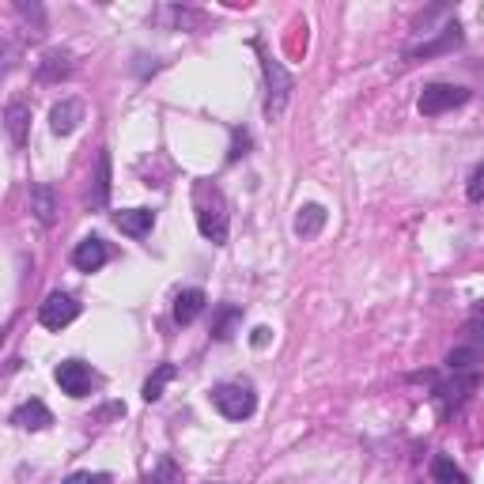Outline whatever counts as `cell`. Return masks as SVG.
Wrapping results in <instances>:
<instances>
[{
    "label": "cell",
    "mask_w": 484,
    "mask_h": 484,
    "mask_svg": "<svg viewBox=\"0 0 484 484\" xmlns=\"http://www.w3.org/2000/svg\"><path fill=\"white\" fill-rule=\"evenodd\" d=\"M193 212H197V227L212 246H223L227 242V201L220 186L212 182H197L193 186Z\"/></svg>",
    "instance_id": "1"
},
{
    "label": "cell",
    "mask_w": 484,
    "mask_h": 484,
    "mask_svg": "<svg viewBox=\"0 0 484 484\" xmlns=\"http://www.w3.org/2000/svg\"><path fill=\"white\" fill-rule=\"evenodd\" d=\"M76 318H80V302H76V295H69V292H50L38 307V322L45 329H65V326L76 322Z\"/></svg>",
    "instance_id": "6"
},
{
    "label": "cell",
    "mask_w": 484,
    "mask_h": 484,
    "mask_svg": "<svg viewBox=\"0 0 484 484\" xmlns=\"http://www.w3.org/2000/svg\"><path fill=\"white\" fill-rule=\"evenodd\" d=\"M110 151H99V159H95V178H91V193H87V205L91 208H106L110 205Z\"/></svg>",
    "instance_id": "10"
},
{
    "label": "cell",
    "mask_w": 484,
    "mask_h": 484,
    "mask_svg": "<svg viewBox=\"0 0 484 484\" xmlns=\"http://www.w3.org/2000/svg\"><path fill=\"white\" fill-rule=\"evenodd\" d=\"M454 45H462V30L458 27H443V35L435 42H424V45H413V50L405 53V60H420V57H435V53H447Z\"/></svg>",
    "instance_id": "16"
},
{
    "label": "cell",
    "mask_w": 484,
    "mask_h": 484,
    "mask_svg": "<svg viewBox=\"0 0 484 484\" xmlns=\"http://www.w3.org/2000/svg\"><path fill=\"white\" fill-rule=\"evenodd\" d=\"M432 480L435 484H469V477L454 465V458H447V454H435L432 458Z\"/></svg>",
    "instance_id": "19"
},
{
    "label": "cell",
    "mask_w": 484,
    "mask_h": 484,
    "mask_svg": "<svg viewBox=\"0 0 484 484\" xmlns=\"http://www.w3.org/2000/svg\"><path fill=\"white\" fill-rule=\"evenodd\" d=\"M114 227L129 238H144L151 227H156V212L151 208H125V212H114Z\"/></svg>",
    "instance_id": "9"
},
{
    "label": "cell",
    "mask_w": 484,
    "mask_h": 484,
    "mask_svg": "<svg viewBox=\"0 0 484 484\" xmlns=\"http://www.w3.org/2000/svg\"><path fill=\"white\" fill-rule=\"evenodd\" d=\"M257 45V53H262V72H265V117L272 121V117H280L284 114V106H287V95H292V87H295V80H292V72H287L284 65L272 53H265V45L262 42H254Z\"/></svg>",
    "instance_id": "2"
},
{
    "label": "cell",
    "mask_w": 484,
    "mask_h": 484,
    "mask_svg": "<svg viewBox=\"0 0 484 484\" xmlns=\"http://www.w3.org/2000/svg\"><path fill=\"white\" fill-rule=\"evenodd\" d=\"M15 12H20V15H23V20H35L38 27L45 23V12H42L38 4H27V0H15Z\"/></svg>",
    "instance_id": "26"
},
{
    "label": "cell",
    "mask_w": 484,
    "mask_h": 484,
    "mask_svg": "<svg viewBox=\"0 0 484 484\" xmlns=\"http://www.w3.org/2000/svg\"><path fill=\"white\" fill-rule=\"evenodd\" d=\"M469 329H473V333H477V337L484 341V318H473V322H469Z\"/></svg>",
    "instance_id": "29"
},
{
    "label": "cell",
    "mask_w": 484,
    "mask_h": 484,
    "mask_svg": "<svg viewBox=\"0 0 484 484\" xmlns=\"http://www.w3.org/2000/svg\"><path fill=\"white\" fill-rule=\"evenodd\" d=\"M84 121V102L80 99H60L53 110H50V129L57 133V136H69V133H76V125Z\"/></svg>",
    "instance_id": "12"
},
{
    "label": "cell",
    "mask_w": 484,
    "mask_h": 484,
    "mask_svg": "<svg viewBox=\"0 0 484 484\" xmlns=\"http://www.w3.org/2000/svg\"><path fill=\"white\" fill-rule=\"evenodd\" d=\"M208 398H212V405H216L227 420H246V416H254V408H257L254 386H246V383H220V386L208 390Z\"/></svg>",
    "instance_id": "3"
},
{
    "label": "cell",
    "mask_w": 484,
    "mask_h": 484,
    "mask_svg": "<svg viewBox=\"0 0 484 484\" xmlns=\"http://www.w3.org/2000/svg\"><path fill=\"white\" fill-rule=\"evenodd\" d=\"M156 20H171L174 30H186V27H201L205 23V15L201 12H193V8H159L156 12Z\"/></svg>",
    "instance_id": "21"
},
{
    "label": "cell",
    "mask_w": 484,
    "mask_h": 484,
    "mask_svg": "<svg viewBox=\"0 0 484 484\" xmlns=\"http://www.w3.org/2000/svg\"><path fill=\"white\" fill-rule=\"evenodd\" d=\"M326 227V208L322 205H302L295 216V235L299 238H314Z\"/></svg>",
    "instance_id": "18"
},
{
    "label": "cell",
    "mask_w": 484,
    "mask_h": 484,
    "mask_svg": "<svg viewBox=\"0 0 484 484\" xmlns=\"http://www.w3.org/2000/svg\"><path fill=\"white\" fill-rule=\"evenodd\" d=\"M106 257H110V250H106V242L99 235H91L84 242H76V250H72V265L80 269V272H99L106 265Z\"/></svg>",
    "instance_id": "8"
},
{
    "label": "cell",
    "mask_w": 484,
    "mask_h": 484,
    "mask_svg": "<svg viewBox=\"0 0 484 484\" xmlns=\"http://www.w3.org/2000/svg\"><path fill=\"white\" fill-rule=\"evenodd\" d=\"M12 424L20 432H45L53 424V413L45 408L38 398H30V401H23L20 408H12Z\"/></svg>",
    "instance_id": "7"
},
{
    "label": "cell",
    "mask_w": 484,
    "mask_h": 484,
    "mask_svg": "<svg viewBox=\"0 0 484 484\" xmlns=\"http://www.w3.org/2000/svg\"><path fill=\"white\" fill-rule=\"evenodd\" d=\"M480 359H484L480 348H454V352L447 356V367L450 371H465V367H477Z\"/></svg>",
    "instance_id": "23"
},
{
    "label": "cell",
    "mask_w": 484,
    "mask_h": 484,
    "mask_svg": "<svg viewBox=\"0 0 484 484\" xmlns=\"http://www.w3.org/2000/svg\"><path fill=\"white\" fill-rule=\"evenodd\" d=\"M246 148H250V133H238L235 129V148L227 151V163H235L238 156H246Z\"/></svg>",
    "instance_id": "27"
},
{
    "label": "cell",
    "mask_w": 484,
    "mask_h": 484,
    "mask_svg": "<svg viewBox=\"0 0 484 484\" xmlns=\"http://www.w3.org/2000/svg\"><path fill=\"white\" fill-rule=\"evenodd\" d=\"M174 375H178V367H174V363H159V367H156V375H151L148 383H144V401H148V405H151V401H159V398H163V386L171 383Z\"/></svg>",
    "instance_id": "22"
},
{
    "label": "cell",
    "mask_w": 484,
    "mask_h": 484,
    "mask_svg": "<svg viewBox=\"0 0 484 484\" xmlns=\"http://www.w3.org/2000/svg\"><path fill=\"white\" fill-rule=\"evenodd\" d=\"M269 341H272V329H269V326H257L254 337H250V344H254V348H265Z\"/></svg>",
    "instance_id": "28"
},
{
    "label": "cell",
    "mask_w": 484,
    "mask_h": 484,
    "mask_svg": "<svg viewBox=\"0 0 484 484\" xmlns=\"http://www.w3.org/2000/svg\"><path fill=\"white\" fill-rule=\"evenodd\" d=\"M76 69V57L69 50H50L38 60V80H65Z\"/></svg>",
    "instance_id": "15"
},
{
    "label": "cell",
    "mask_w": 484,
    "mask_h": 484,
    "mask_svg": "<svg viewBox=\"0 0 484 484\" xmlns=\"http://www.w3.org/2000/svg\"><path fill=\"white\" fill-rule=\"evenodd\" d=\"M205 307H208V299H205L201 287H186V292L174 295V322L178 326H193L197 318L205 314Z\"/></svg>",
    "instance_id": "13"
},
{
    "label": "cell",
    "mask_w": 484,
    "mask_h": 484,
    "mask_svg": "<svg viewBox=\"0 0 484 484\" xmlns=\"http://www.w3.org/2000/svg\"><path fill=\"white\" fill-rule=\"evenodd\" d=\"M242 322V307H235V302H223V307H216V322H212V337L216 341H231L235 329Z\"/></svg>",
    "instance_id": "17"
},
{
    "label": "cell",
    "mask_w": 484,
    "mask_h": 484,
    "mask_svg": "<svg viewBox=\"0 0 484 484\" xmlns=\"http://www.w3.org/2000/svg\"><path fill=\"white\" fill-rule=\"evenodd\" d=\"M469 102V87H454V84H428L420 91V102H416V110L424 117H439V114H447L454 110V106H465Z\"/></svg>",
    "instance_id": "4"
},
{
    "label": "cell",
    "mask_w": 484,
    "mask_h": 484,
    "mask_svg": "<svg viewBox=\"0 0 484 484\" xmlns=\"http://www.w3.org/2000/svg\"><path fill=\"white\" fill-rule=\"evenodd\" d=\"M53 378H57V386L65 390L69 398H87V393L99 386V375L91 371L84 359H60L53 367Z\"/></svg>",
    "instance_id": "5"
},
{
    "label": "cell",
    "mask_w": 484,
    "mask_h": 484,
    "mask_svg": "<svg viewBox=\"0 0 484 484\" xmlns=\"http://www.w3.org/2000/svg\"><path fill=\"white\" fill-rule=\"evenodd\" d=\"M30 212H35V220L42 227H53L57 223V190L50 186V182L30 186Z\"/></svg>",
    "instance_id": "11"
},
{
    "label": "cell",
    "mask_w": 484,
    "mask_h": 484,
    "mask_svg": "<svg viewBox=\"0 0 484 484\" xmlns=\"http://www.w3.org/2000/svg\"><path fill=\"white\" fill-rule=\"evenodd\" d=\"M4 125H8V136L15 148H27V129H30V106L23 99H12L4 106Z\"/></svg>",
    "instance_id": "14"
},
{
    "label": "cell",
    "mask_w": 484,
    "mask_h": 484,
    "mask_svg": "<svg viewBox=\"0 0 484 484\" xmlns=\"http://www.w3.org/2000/svg\"><path fill=\"white\" fill-rule=\"evenodd\" d=\"M148 484H182V469L174 465V458H166V454H159L156 465L148 469Z\"/></svg>",
    "instance_id": "20"
},
{
    "label": "cell",
    "mask_w": 484,
    "mask_h": 484,
    "mask_svg": "<svg viewBox=\"0 0 484 484\" xmlns=\"http://www.w3.org/2000/svg\"><path fill=\"white\" fill-rule=\"evenodd\" d=\"M60 484H110V473H72V477H65Z\"/></svg>",
    "instance_id": "25"
},
{
    "label": "cell",
    "mask_w": 484,
    "mask_h": 484,
    "mask_svg": "<svg viewBox=\"0 0 484 484\" xmlns=\"http://www.w3.org/2000/svg\"><path fill=\"white\" fill-rule=\"evenodd\" d=\"M469 201L484 205V163H477L473 174H469Z\"/></svg>",
    "instance_id": "24"
}]
</instances>
